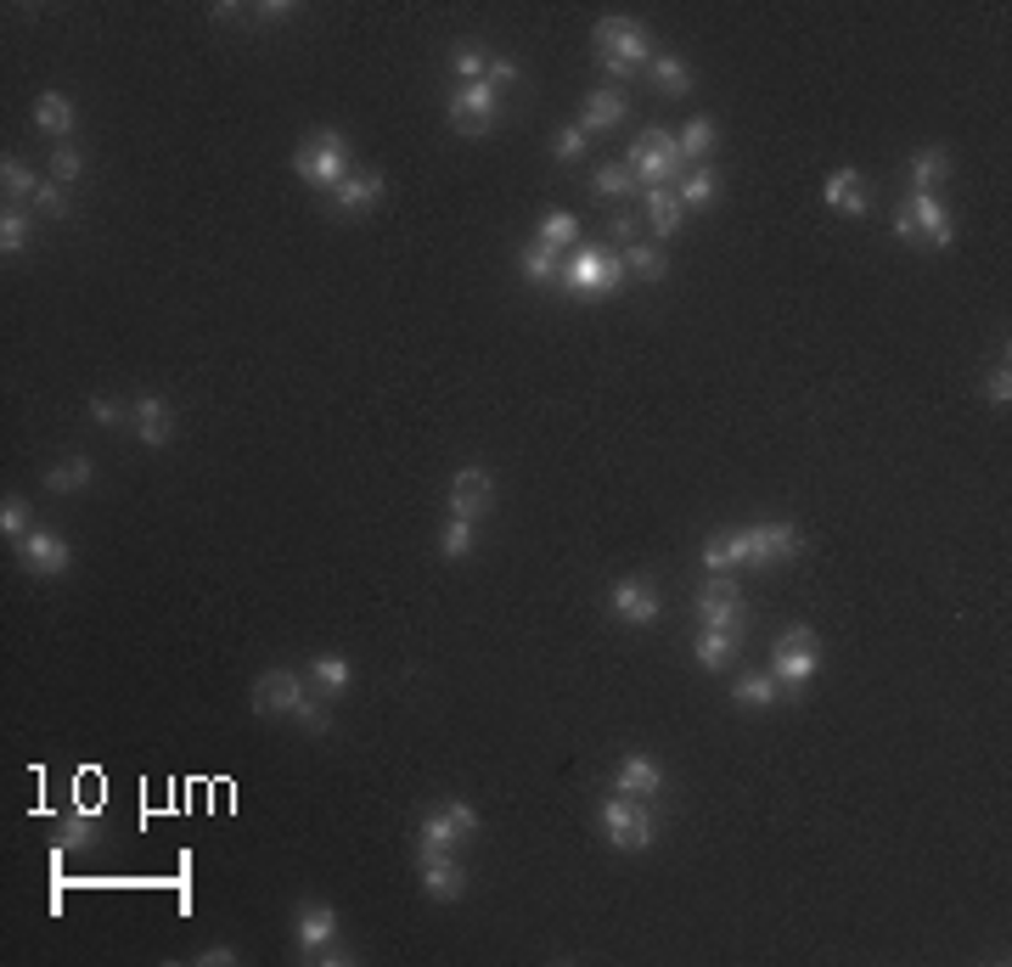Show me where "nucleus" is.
Masks as SVG:
<instances>
[{
    "label": "nucleus",
    "instance_id": "nucleus-1",
    "mask_svg": "<svg viewBox=\"0 0 1012 967\" xmlns=\"http://www.w3.org/2000/svg\"><path fill=\"white\" fill-rule=\"evenodd\" d=\"M591 45H597V63L608 79H631L642 63H653V34L636 23V18H597L591 29Z\"/></svg>",
    "mask_w": 1012,
    "mask_h": 967
},
{
    "label": "nucleus",
    "instance_id": "nucleus-2",
    "mask_svg": "<svg viewBox=\"0 0 1012 967\" xmlns=\"http://www.w3.org/2000/svg\"><path fill=\"white\" fill-rule=\"evenodd\" d=\"M293 169H299V180L304 186H315V191H337L349 175H355V158H349V141H344V130H315L304 147L293 153Z\"/></svg>",
    "mask_w": 1012,
    "mask_h": 967
},
{
    "label": "nucleus",
    "instance_id": "nucleus-3",
    "mask_svg": "<svg viewBox=\"0 0 1012 967\" xmlns=\"http://www.w3.org/2000/svg\"><path fill=\"white\" fill-rule=\"evenodd\" d=\"M815 675H822V642H815L810 624H793V631H782L777 647H770V681L782 692H804Z\"/></svg>",
    "mask_w": 1012,
    "mask_h": 967
},
{
    "label": "nucleus",
    "instance_id": "nucleus-4",
    "mask_svg": "<svg viewBox=\"0 0 1012 967\" xmlns=\"http://www.w3.org/2000/svg\"><path fill=\"white\" fill-rule=\"evenodd\" d=\"M619 281H624V259L613 248H574L563 259V287L580 299H608L619 293Z\"/></svg>",
    "mask_w": 1012,
    "mask_h": 967
},
{
    "label": "nucleus",
    "instance_id": "nucleus-5",
    "mask_svg": "<svg viewBox=\"0 0 1012 967\" xmlns=\"http://www.w3.org/2000/svg\"><path fill=\"white\" fill-rule=\"evenodd\" d=\"M602 833H608V844H613L619 855H631V849H653L658 827H653V810H647V799L613 793V799L602 804Z\"/></svg>",
    "mask_w": 1012,
    "mask_h": 967
},
{
    "label": "nucleus",
    "instance_id": "nucleus-6",
    "mask_svg": "<svg viewBox=\"0 0 1012 967\" xmlns=\"http://www.w3.org/2000/svg\"><path fill=\"white\" fill-rule=\"evenodd\" d=\"M478 833V810L467 804V799H445L440 810H427L422 821H416V860L422 855H440V849H456L461 838H472Z\"/></svg>",
    "mask_w": 1012,
    "mask_h": 967
},
{
    "label": "nucleus",
    "instance_id": "nucleus-7",
    "mask_svg": "<svg viewBox=\"0 0 1012 967\" xmlns=\"http://www.w3.org/2000/svg\"><path fill=\"white\" fill-rule=\"evenodd\" d=\"M624 169L636 175V186L658 191V186H669L675 175H681L687 164H681V153H675V135H664V130H647L642 141H631V158H624Z\"/></svg>",
    "mask_w": 1012,
    "mask_h": 967
},
{
    "label": "nucleus",
    "instance_id": "nucleus-8",
    "mask_svg": "<svg viewBox=\"0 0 1012 967\" xmlns=\"http://www.w3.org/2000/svg\"><path fill=\"white\" fill-rule=\"evenodd\" d=\"M496 108H501V90H496L490 79H478V85H456V90H451V102H445V113H451V124H456L461 135H490Z\"/></svg>",
    "mask_w": 1012,
    "mask_h": 967
},
{
    "label": "nucleus",
    "instance_id": "nucleus-9",
    "mask_svg": "<svg viewBox=\"0 0 1012 967\" xmlns=\"http://www.w3.org/2000/svg\"><path fill=\"white\" fill-rule=\"evenodd\" d=\"M698 624L703 631H743V591L732 574H714L698 591Z\"/></svg>",
    "mask_w": 1012,
    "mask_h": 967
},
{
    "label": "nucleus",
    "instance_id": "nucleus-10",
    "mask_svg": "<svg viewBox=\"0 0 1012 967\" xmlns=\"http://www.w3.org/2000/svg\"><path fill=\"white\" fill-rule=\"evenodd\" d=\"M18 557H23V568L40 574V579H63V574L74 568V552H68V541L57 535V529H29V535L18 541Z\"/></svg>",
    "mask_w": 1012,
    "mask_h": 967
},
{
    "label": "nucleus",
    "instance_id": "nucleus-11",
    "mask_svg": "<svg viewBox=\"0 0 1012 967\" xmlns=\"http://www.w3.org/2000/svg\"><path fill=\"white\" fill-rule=\"evenodd\" d=\"M293 940H299V956L304 962H321L337 945V911L326 900H304L299 916H293Z\"/></svg>",
    "mask_w": 1012,
    "mask_h": 967
},
{
    "label": "nucleus",
    "instance_id": "nucleus-12",
    "mask_svg": "<svg viewBox=\"0 0 1012 967\" xmlns=\"http://www.w3.org/2000/svg\"><path fill=\"white\" fill-rule=\"evenodd\" d=\"M743 552H748V568L788 563L799 552V529L793 523H748L743 529Z\"/></svg>",
    "mask_w": 1012,
    "mask_h": 967
},
{
    "label": "nucleus",
    "instance_id": "nucleus-13",
    "mask_svg": "<svg viewBox=\"0 0 1012 967\" xmlns=\"http://www.w3.org/2000/svg\"><path fill=\"white\" fill-rule=\"evenodd\" d=\"M496 507V478H490V467H461L456 478H451V518H485Z\"/></svg>",
    "mask_w": 1012,
    "mask_h": 967
},
{
    "label": "nucleus",
    "instance_id": "nucleus-14",
    "mask_svg": "<svg viewBox=\"0 0 1012 967\" xmlns=\"http://www.w3.org/2000/svg\"><path fill=\"white\" fill-rule=\"evenodd\" d=\"M416 866H422V894H427V900H440V905H451V900H461V894H467V866L456 860V849H440V855H422Z\"/></svg>",
    "mask_w": 1012,
    "mask_h": 967
},
{
    "label": "nucleus",
    "instance_id": "nucleus-15",
    "mask_svg": "<svg viewBox=\"0 0 1012 967\" xmlns=\"http://www.w3.org/2000/svg\"><path fill=\"white\" fill-rule=\"evenodd\" d=\"M130 416H135V440L147 445V451H164L175 440V411H169L164 394H135L130 400Z\"/></svg>",
    "mask_w": 1012,
    "mask_h": 967
},
{
    "label": "nucleus",
    "instance_id": "nucleus-16",
    "mask_svg": "<svg viewBox=\"0 0 1012 967\" xmlns=\"http://www.w3.org/2000/svg\"><path fill=\"white\" fill-rule=\"evenodd\" d=\"M304 703V681L293 669H265L254 681V714H293Z\"/></svg>",
    "mask_w": 1012,
    "mask_h": 967
},
{
    "label": "nucleus",
    "instance_id": "nucleus-17",
    "mask_svg": "<svg viewBox=\"0 0 1012 967\" xmlns=\"http://www.w3.org/2000/svg\"><path fill=\"white\" fill-rule=\"evenodd\" d=\"M905 214H911V225H918L934 248H950L956 242V220H950V209H945V198L939 191H911L905 198Z\"/></svg>",
    "mask_w": 1012,
    "mask_h": 967
},
{
    "label": "nucleus",
    "instance_id": "nucleus-18",
    "mask_svg": "<svg viewBox=\"0 0 1012 967\" xmlns=\"http://www.w3.org/2000/svg\"><path fill=\"white\" fill-rule=\"evenodd\" d=\"M613 619L619 624H658V591H653V579H619L613 586Z\"/></svg>",
    "mask_w": 1012,
    "mask_h": 967
},
{
    "label": "nucleus",
    "instance_id": "nucleus-19",
    "mask_svg": "<svg viewBox=\"0 0 1012 967\" xmlns=\"http://www.w3.org/2000/svg\"><path fill=\"white\" fill-rule=\"evenodd\" d=\"M613 788L631 793V799H658L664 793V765L653 754H624L619 770H613Z\"/></svg>",
    "mask_w": 1012,
    "mask_h": 967
},
{
    "label": "nucleus",
    "instance_id": "nucleus-20",
    "mask_svg": "<svg viewBox=\"0 0 1012 967\" xmlns=\"http://www.w3.org/2000/svg\"><path fill=\"white\" fill-rule=\"evenodd\" d=\"M624 119H631V102H624V90H619V85H602V90L586 96V108H580V119H574V124H580L586 135H602V130H613V124H624Z\"/></svg>",
    "mask_w": 1012,
    "mask_h": 967
},
{
    "label": "nucleus",
    "instance_id": "nucleus-21",
    "mask_svg": "<svg viewBox=\"0 0 1012 967\" xmlns=\"http://www.w3.org/2000/svg\"><path fill=\"white\" fill-rule=\"evenodd\" d=\"M332 203H337V214H344V220L377 209V203H382V175H377V169H355L344 186L332 191Z\"/></svg>",
    "mask_w": 1012,
    "mask_h": 967
},
{
    "label": "nucleus",
    "instance_id": "nucleus-22",
    "mask_svg": "<svg viewBox=\"0 0 1012 967\" xmlns=\"http://www.w3.org/2000/svg\"><path fill=\"white\" fill-rule=\"evenodd\" d=\"M822 203L827 209H838V214H866V203H872V191H866V180L844 164V169H833L827 175V186H822Z\"/></svg>",
    "mask_w": 1012,
    "mask_h": 967
},
{
    "label": "nucleus",
    "instance_id": "nucleus-23",
    "mask_svg": "<svg viewBox=\"0 0 1012 967\" xmlns=\"http://www.w3.org/2000/svg\"><path fill=\"white\" fill-rule=\"evenodd\" d=\"M34 130L40 135H57V141L74 130V102H68L63 90H40L34 96Z\"/></svg>",
    "mask_w": 1012,
    "mask_h": 967
},
{
    "label": "nucleus",
    "instance_id": "nucleus-24",
    "mask_svg": "<svg viewBox=\"0 0 1012 967\" xmlns=\"http://www.w3.org/2000/svg\"><path fill=\"white\" fill-rule=\"evenodd\" d=\"M349 681H355V664L344 653H315L310 658V687L315 692H344Z\"/></svg>",
    "mask_w": 1012,
    "mask_h": 967
},
{
    "label": "nucleus",
    "instance_id": "nucleus-25",
    "mask_svg": "<svg viewBox=\"0 0 1012 967\" xmlns=\"http://www.w3.org/2000/svg\"><path fill=\"white\" fill-rule=\"evenodd\" d=\"M647 74H653V90H658V96H687V90H692V68H687L681 57H669V52H653Z\"/></svg>",
    "mask_w": 1012,
    "mask_h": 967
},
{
    "label": "nucleus",
    "instance_id": "nucleus-26",
    "mask_svg": "<svg viewBox=\"0 0 1012 967\" xmlns=\"http://www.w3.org/2000/svg\"><path fill=\"white\" fill-rule=\"evenodd\" d=\"M90 478H96L90 456H68V462H57V467H45V490H52V496H79Z\"/></svg>",
    "mask_w": 1012,
    "mask_h": 967
},
{
    "label": "nucleus",
    "instance_id": "nucleus-27",
    "mask_svg": "<svg viewBox=\"0 0 1012 967\" xmlns=\"http://www.w3.org/2000/svg\"><path fill=\"white\" fill-rule=\"evenodd\" d=\"M714 141H720V130H714V119H687V130L675 135V153H681V164H698V158H709L714 153Z\"/></svg>",
    "mask_w": 1012,
    "mask_h": 967
},
{
    "label": "nucleus",
    "instance_id": "nucleus-28",
    "mask_svg": "<svg viewBox=\"0 0 1012 967\" xmlns=\"http://www.w3.org/2000/svg\"><path fill=\"white\" fill-rule=\"evenodd\" d=\"M911 191H934L945 175H950V153L945 147H923V153H911Z\"/></svg>",
    "mask_w": 1012,
    "mask_h": 967
},
{
    "label": "nucleus",
    "instance_id": "nucleus-29",
    "mask_svg": "<svg viewBox=\"0 0 1012 967\" xmlns=\"http://www.w3.org/2000/svg\"><path fill=\"white\" fill-rule=\"evenodd\" d=\"M535 242H546V248H557V254L580 248V220H574V214H563V209H546V214H541V231H535Z\"/></svg>",
    "mask_w": 1012,
    "mask_h": 967
},
{
    "label": "nucleus",
    "instance_id": "nucleus-30",
    "mask_svg": "<svg viewBox=\"0 0 1012 967\" xmlns=\"http://www.w3.org/2000/svg\"><path fill=\"white\" fill-rule=\"evenodd\" d=\"M681 198H675V186H658V191H647V225L658 231V236H675L681 231Z\"/></svg>",
    "mask_w": 1012,
    "mask_h": 967
},
{
    "label": "nucleus",
    "instance_id": "nucleus-31",
    "mask_svg": "<svg viewBox=\"0 0 1012 967\" xmlns=\"http://www.w3.org/2000/svg\"><path fill=\"white\" fill-rule=\"evenodd\" d=\"M777 681H770V669H748V675H737V687H732V698L743 703V709H777Z\"/></svg>",
    "mask_w": 1012,
    "mask_h": 967
},
{
    "label": "nucleus",
    "instance_id": "nucleus-32",
    "mask_svg": "<svg viewBox=\"0 0 1012 967\" xmlns=\"http://www.w3.org/2000/svg\"><path fill=\"white\" fill-rule=\"evenodd\" d=\"M692 658H698L703 669H726V664L737 658V631H703L698 647H692Z\"/></svg>",
    "mask_w": 1012,
    "mask_h": 967
},
{
    "label": "nucleus",
    "instance_id": "nucleus-33",
    "mask_svg": "<svg viewBox=\"0 0 1012 967\" xmlns=\"http://www.w3.org/2000/svg\"><path fill=\"white\" fill-rule=\"evenodd\" d=\"M518 270H523L529 281H552V276H563V254L546 248V242H529V248L518 254Z\"/></svg>",
    "mask_w": 1012,
    "mask_h": 967
},
{
    "label": "nucleus",
    "instance_id": "nucleus-34",
    "mask_svg": "<svg viewBox=\"0 0 1012 967\" xmlns=\"http://www.w3.org/2000/svg\"><path fill=\"white\" fill-rule=\"evenodd\" d=\"M591 191H597V198H608V203H619V198H631V191H636V175L624 169V164H597Z\"/></svg>",
    "mask_w": 1012,
    "mask_h": 967
},
{
    "label": "nucleus",
    "instance_id": "nucleus-35",
    "mask_svg": "<svg viewBox=\"0 0 1012 967\" xmlns=\"http://www.w3.org/2000/svg\"><path fill=\"white\" fill-rule=\"evenodd\" d=\"M0 186H7V209H12L18 198H34V191H40L34 169H29L23 158H12V153H7V158H0Z\"/></svg>",
    "mask_w": 1012,
    "mask_h": 967
},
{
    "label": "nucleus",
    "instance_id": "nucleus-36",
    "mask_svg": "<svg viewBox=\"0 0 1012 967\" xmlns=\"http://www.w3.org/2000/svg\"><path fill=\"white\" fill-rule=\"evenodd\" d=\"M714 191H720L714 169H692V175H681L675 198H681V209H709V203H714Z\"/></svg>",
    "mask_w": 1012,
    "mask_h": 967
},
{
    "label": "nucleus",
    "instance_id": "nucleus-37",
    "mask_svg": "<svg viewBox=\"0 0 1012 967\" xmlns=\"http://www.w3.org/2000/svg\"><path fill=\"white\" fill-rule=\"evenodd\" d=\"M619 259H624V270H636L642 281H658V276L669 270V259H664V248H642V242H631V248H624Z\"/></svg>",
    "mask_w": 1012,
    "mask_h": 967
},
{
    "label": "nucleus",
    "instance_id": "nucleus-38",
    "mask_svg": "<svg viewBox=\"0 0 1012 967\" xmlns=\"http://www.w3.org/2000/svg\"><path fill=\"white\" fill-rule=\"evenodd\" d=\"M29 529H34V512H29L23 496H7V501H0V535H7V541H23Z\"/></svg>",
    "mask_w": 1012,
    "mask_h": 967
},
{
    "label": "nucleus",
    "instance_id": "nucleus-39",
    "mask_svg": "<svg viewBox=\"0 0 1012 967\" xmlns=\"http://www.w3.org/2000/svg\"><path fill=\"white\" fill-rule=\"evenodd\" d=\"M23 248H29V214L23 209H7V214H0V254L12 259Z\"/></svg>",
    "mask_w": 1012,
    "mask_h": 967
},
{
    "label": "nucleus",
    "instance_id": "nucleus-40",
    "mask_svg": "<svg viewBox=\"0 0 1012 967\" xmlns=\"http://www.w3.org/2000/svg\"><path fill=\"white\" fill-rule=\"evenodd\" d=\"M451 74H456L461 85H478V79L490 74V57L472 52V45H456V52H451Z\"/></svg>",
    "mask_w": 1012,
    "mask_h": 967
},
{
    "label": "nucleus",
    "instance_id": "nucleus-41",
    "mask_svg": "<svg viewBox=\"0 0 1012 967\" xmlns=\"http://www.w3.org/2000/svg\"><path fill=\"white\" fill-rule=\"evenodd\" d=\"M472 541H478V535H472V523H467V518H451V523H445V535H440V552H445L451 563H461V557L472 552Z\"/></svg>",
    "mask_w": 1012,
    "mask_h": 967
},
{
    "label": "nucleus",
    "instance_id": "nucleus-42",
    "mask_svg": "<svg viewBox=\"0 0 1012 967\" xmlns=\"http://www.w3.org/2000/svg\"><path fill=\"white\" fill-rule=\"evenodd\" d=\"M293 720L304 725V732H315V737H326V732H332V709H326L315 692H304V703L293 709Z\"/></svg>",
    "mask_w": 1012,
    "mask_h": 967
},
{
    "label": "nucleus",
    "instance_id": "nucleus-43",
    "mask_svg": "<svg viewBox=\"0 0 1012 967\" xmlns=\"http://www.w3.org/2000/svg\"><path fill=\"white\" fill-rule=\"evenodd\" d=\"M586 147H591V135H586L580 124H563V130H557V141H552V153H557L563 164H580V158H586Z\"/></svg>",
    "mask_w": 1012,
    "mask_h": 967
},
{
    "label": "nucleus",
    "instance_id": "nucleus-44",
    "mask_svg": "<svg viewBox=\"0 0 1012 967\" xmlns=\"http://www.w3.org/2000/svg\"><path fill=\"white\" fill-rule=\"evenodd\" d=\"M40 214H52V220H68V186H57V180H40V191L29 198Z\"/></svg>",
    "mask_w": 1012,
    "mask_h": 967
},
{
    "label": "nucleus",
    "instance_id": "nucleus-45",
    "mask_svg": "<svg viewBox=\"0 0 1012 967\" xmlns=\"http://www.w3.org/2000/svg\"><path fill=\"white\" fill-rule=\"evenodd\" d=\"M79 175H85V153H79V147H57V153H52V180H57V186H74Z\"/></svg>",
    "mask_w": 1012,
    "mask_h": 967
},
{
    "label": "nucleus",
    "instance_id": "nucleus-46",
    "mask_svg": "<svg viewBox=\"0 0 1012 967\" xmlns=\"http://www.w3.org/2000/svg\"><path fill=\"white\" fill-rule=\"evenodd\" d=\"M985 400H990V405H1007V400H1012V371H1007V355H1001V360L985 371Z\"/></svg>",
    "mask_w": 1012,
    "mask_h": 967
},
{
    "label": "nucleus",
    "instance_id": "nucleus-47",
    "mask_svg": "<svg viewBox=\"0 0 1012 967\" xmlns=\"http://www.w3.org/2000/svg\"><path fill=\"white\" fill-rule=\"evenodd\" d=\"M119 416H124V405H119V400H102V394H96V400H90V422H102V427H113Z\"/></svg>",
    "mask_w": 1012,
    "mask_h": 967
},
{
    "label": "nucleus",
    "instance_id": "nucleus-48",
    "mask_svg": "<svg viewBox=\"0 0 1012 967\" xmlns=\"http://www.w3.org/2000/svg\"><path fill=\"white\" fill-rule=\"evenodd\" d=\"M485 79L501 90V85H512V79H518V63H512V57H490V74H485Z\"/></svg>",
    "mask_w": 1012,
    "mask_h": 967
},
{
    "label": "nucleus",
    "instance_id": "nucleus-49",
    "mask_svg": "<svg viewBox=\"0 0 1012 967\" xmlns=\"http://www.w3.org/2000/svg\"><path fill=\"white\" fill-rule=\"evenodd\" d=\"M198 962H203V967H231V962H236V951H231V945H214V951H203Z\"/></svg>",
    "mask_w": 1012,
    "mask_h": 967
},
{
    "label": "nucleus",
    "instance_id": "nucleus-50",
    "mask_svg": "<svg viewBox=\"0 0 1012 967\" xmlns=\"http://www.w3.org/2000/svg\"><path fill=\"white\" fill-rule=\"evenodd\" d=\"M349 962H355V951H344V945H332V951H326V956H321L315 967H349Z\"/></svg>",
    "mask_w": 1012,
    "mask_h": 967
},
{
    "label": "nucleus",
    "instance_id": "nucleus-51",
    "mask_svg": "<svg viewBox=\"0 0 1012 967\" xmlns=\"http://www.w3.org/2000/svg\"><path fill=\"white\" fill-rule=\"evenodd\" d=\"M894 236H900V242H911V236H918V225H911V214H905V203H900V214H894Z\"/></svg>",
    "mask_w": 1012,
    "mask_h": 967
},
{
    "label": "nucleus",
    "instance_id": "nucleus-52",
    "mask_svg": "<svg viewBox=\"0 0 1012 967\" xmlns=\"http://www.w3.org/2000/svg\"><path fill=\"white\" fill-rule=\"evenodd\" d=\"M613 236L631 242V236H636V220H631V214H613Z\"/></svg>",
    "mask_w": 1012,
    "mask_h": 967
}]
</instances>
